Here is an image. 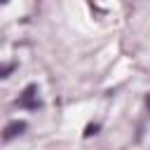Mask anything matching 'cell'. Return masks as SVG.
<instances>
[{
  "mask_svg": "<svg viewBox=\"0 0 150 150\" xmlns=\"http://www.w3.org/2000/svg\"><path fill=\"white\" fill-rule=\"evenodd\" d=\"M19 105L23 108H38V98H35V87H26V91L19 98Z\"/></svg>",
  "mask_w": 150,
  "mask_h": 150,
  "instance_id": "cell-1",
  "label": "cell"
},
{
  "mask_svg": "<svg viewBox=\"0 0 150 150\" xmlns=\"http://www.w3.org/2000/svg\"><path fill=\"white\" fill-rule=\"evenodd\" d=\"M26 129V124L23 122H12V124H7V129H5V141H12L16 134H21Z\"/></svg>",
  "mask_w": 150,
  "mask_h": 150,
  "instance_id": "cell-2",
  "label": "cell"
}]
</instances>
